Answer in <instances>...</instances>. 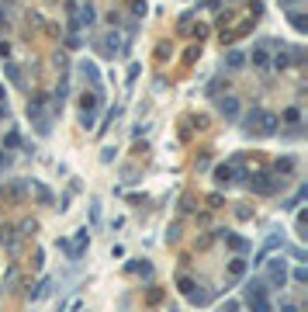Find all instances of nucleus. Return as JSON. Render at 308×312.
<instances>
[{
    "label": "nucleus",
    "instance_id": "obj_5",
    "mask_svg": "<svg viewBox=\"0 0 308 312\" xmlns=\"http://www.w3.org/2000/svg\"><path fill=\"white\" fill-rule=\"evenodd\" d=\"M256 194H274L277 187H281V177H274V174H256V180L249 184Z\"/></svg>",
    "mask_w": 308,
    "mask_h": 312
},
{
    "label": "nucleus",
    "instance_id": "obj_1",
    "mask_svg": "<svg viewBox=\"0 0 308 312\" xmlns=\"http://www.w3.org/2000/svg\"><path fill=\"white\" fill-rule=\"evenodd\" d=\"M270 288H267V281L263 278H249L246 285H243V302L253 309V312H274V302H270V295H267Z\"/></svg>",
    "mask_w": 308,
    "mask_h": 312
},
{
    "label": "nucleus",
    "instance_id": "obj_9",
    "mask_svg": "<svg viewBox=\"0 0 308 312\" xmlns=\"http://www.w3.org/2000/svg\"><path fill=\"white\" fill-rule=\"evenodd\" d=\"M249 59H253V66H256V69H270V52H267L263 45H256V49L249 52Z\"/></svg>",
    "mask_w": 308,
    "mask_h": 312
},
{
    "label": "nucleus",
    "instance_id": "obj_24",
    "mask_svg": "<svg viewBox=\"0 0 308 312\" xmlns=\"http://www.w3.org/2000/svg\"><path fill=\"white\" fill-rule=\"evenodd\" d=\"M76 309H80V298H69V302L59 305V312H76Z\"/></svg>",
    "mask_w": 308,
    "mask_h": 312
},
{
    "label": "nucleus",
    "instance_id": "obj_21",
    "mask_svg": "<svg viewBox=\"0 0 308 312\" xmlns=\"http://www.w3.org/2000/svg\"><path fill=\"white\" fill-rule=\"evenodd\" d=\"M80 45H83V38L76 35V31H69V35H66V49H80Z\"/></svg>",
    "mask_w": 308,
    "mask_h": 312
},
{
    "label": "nucleus",
    "instance_id": "obj_22",
    "mask_svg": "<svg viewBox=\"0 0 308 312\" xmlns=\"http://www.w3.org/2000/svg\"><path fill=\"white\" fill-rule=\"evenodd\" d=\"M80 125H83V129H94V111H83V108H80Z\"/></svg>",
    "mask_w": 308,
    "mask_h": 312
},
{
    "label": "nucleus",
    "instance_id": "obj_31",
    "mask_svg": "<svg viewBox=\"0 0 308 312\" xmlns=\"http://www.w3.org/2000/svg\"><path fill=\"white\" fill-rule=\"evenodd\" d=\"M4 94H7V90H4V87H0V101H4Z\"/></svg>",
    "mask_w": 308,
    "mask_h": 312
},
{
    "label": "nucleus",
    "instance_id": "obj_29",
    "mask_svg": "<svg viewBox=\"0 0 308 312\" xmlns=\"http://www.w3.org/2000/svg\"><path fill=\"white\" fill-rule=\"evenodd\" d=\"M287 253H291L294 260H305V250H301V246H287Z\"/></svg>",
    "mask_w": 308,
    "mask_h": 312
},
{
    "label": "nucleus",
    "instance_id": "obj_23",
    "mask_svg": "<svg viewBox=\"0 0 308 312\" xmlns=\"http://www.w3.org/2000/svg\"><path fill=\"white\" fill-rule=\"evenodd\" d=\"M291 278H294V285H308V270H305V267H294Z\"/></svg>",
    "mask_w": 308,
    "mask_h": 312
},
{
    "label": "nucleus",
    "instance_id": "obj_13",
    "mask_svg": "<svg viewBox=\"0 0 308 312\" xmlns=\"http://www.w3.org/2000/svg\"><path fill=\"white\" fill-rule=\"evenodd\" d=\"M284 125H291V129L301 125V111H298V108H287V111H284Z\"/></svg>",
    "mask_w": 308,
    "mask_h": 312
},
{
    "label": "nucleus",
    "instance_id": "obj_6",
    "mask_svg": "<svg viewBox=\"0 0 308 312\" xmlns=\"http://www.w3.org/2000/svg\"><path fill=\"white\" fill-rule=\"evenodd\" d=\"M80 76L90 84V90H101L104 87V80H101V69H97V63H90V59H83L80 63Z\"/></svg>",
    "mask_w": 308,
    "mask_h": 312
},
{
    "label": "nucleus",
    "instance_id": "obj_17",
    "mask_svg": "<svg viewBox=\"0 0 308 312\" xmlns=\"http://www.w3.org/2000/svg\"><path fill=\"white\" fill-rule=\"evenodd\" d=\"M187 298L194 302V305H208V298H211V295H208V291H194V288H190V291H187Z\"/></svg>",
    "mask_w": 308,
    "mask_h": 312
},
{
    "label": "nucleus",
    "instance_id": "obj_26",
    "mask_svg": "<svg viewBox=\"0 0 308 312\" xmlns=\"http://www.w3.org/2000/svg\"><path fill=\"white\" fill-rule=\"evenodd\" d=\"M281 312H301V305H298V302H287V298H284V302H281Z\"/></svg>",
    "mask_w": 308,
    "mask_h": 312
},
{
    "label": "nucleus",
    "instance_id": "obj_11",
    "mask_svg": "<svg viewBox=\"0 0 308 312\" xmlns=\"http://www.w3.org/2000/svg\"><path fill=\"white\" fill-rule=\"evenodd\" d=\"M246 270H249V260H243V257H236L232 264H228V274L232 278H246Z\"/></svg>",
    "mask_w": 308,
    "mask_h": 312
},
{
    "label": "nucleus",
    "instance_id": "obj_4",
    "mask_svg": "<svg viewBox=\"0 0 308 312\" xmlns=\"http://www.w3.org/2000/svg\"><path fill=\"white\" fill-rule=\"evenodd\" d=\"M267 288H284L287 285V260L284 257H274L270 264H267Z\"/></svg>",
    "mask_w": 308,
    "mask_h": 312
},
{
    "label": "nucleus",
    "instance_id": "obj_30",
    "mask_svg": "<svg viewBox=\"0 0 308 312\" xmlns=\"http://www.w3.org/2000/svg\"><path fill=\"white\" fill-rule=\"evenodd\" d=\"M7 76H11L14 84H21V73H18V66H7Z\"/></svg>",
    "mask_w": 308,
    "mask_h": 312
},
{
    "label": "nucleus",
    "instance_id": "obj_25",
    "mask_svg": "<svg viewBox=\"0 0 308 312\" xmlns=\"http://www.w3.org/2000/svg\"><path fill=\"white\" fill-rule=\"evenodd\" d=\"M35 229H38V222H31V219H28V222H21V236H31Z\"/></svg>",
    "mask_w": 308,
    "mask_h": 312
},
{
    "label": "nucleus",
    "instance_id": "obj_28",
    "mask_svg": "<svg viewBox=\"0 0 308 312\" xmlns=\"http://www.w3.org/2000/svg\"><path fill=\"white\" fill-rule=\"evenodd\" d=\"M90 219H94V222H101V201H94V205H90Z\"/></svg>",
    "mask_w": 308,
    "mask_h": 312
},
{
    "label": "nucleus",
    "instance_id": "obj_14",
    "mask_svg": "<svg viewBox=\"0 0 308 312\" xmlns=\"http://www.w3.org/2000/svg\"><path fill=\"white\" fill-rule=\"evenodd\" d=\"M76 21H80V24H94V21H97L94 7H90V4H87V7H80V14H76Z\"/></svg>",
    "mask_w": 308,
    "mask_h": 312
},
{
    "label": "nucleus",
    "instance_id": "obj_16",
    "mask_svg": "<svg viewBox=\"0 0 308 312\" xmlns=\"http://www.w3.org/2000/svg\"><path fill=\"white\" fill-rule=\"evenodd\" d=\"M287 18H291V24H294V31H305V28H308V21H305V14H301V11H291Z\"/></svg>",
    "mask_w": 308,
    "mask_h": 312
},
{
    "label": "nucleus",
    "instance_id": "obj_7",
    "mask_svg": "<svg viewBox=\"0 0 308 312\" xmlns=\"http://www.w3.org/2000/svg\"><path fill=\"white\" fill-rule=\"evenodd\" d=\"M218 111H222L225 122H236V118H239V97H232V94L222 97V101H218Z\"/></svg>",
    "mask_w": 308,
    "mask_h": 312
},
{
    "label": "nucleus",
    "instance_id": "obj_15",
    "mask_svg": "<svg viewBox=\"0 0 308 312\" xmlns=\"http://www.w3.org/2000/svg\"><path fill=\"white\" fill-rule=\"evenodd\" d=\"M0 243L7 250H18V240H14V229H0Z\"/></svg>",
    "mask_w": 308,
    "mask_h": 312
},
{
    "label": "nucleus",
    "instance_id": "obj_8",
    "mask_svg": "<svg viewBox=\"0 0 308 312\" xmlns=\"http://www.w3.org/2000/svg\"><path fill=\"white\" fill-rule=\"evenodd\" d=\"M94 49H97V52H104V56H118V52H122V42H118V31H111V35H104V42H94Z\"/></svg>",
    "mask_w": 308,
    "mask_h": 312
},
{
    "label": "nucleus",
    "instance_id": "obj_3",
    "mask_svg": "<svg viewBox=\"0 0 308 312\" xmlns=\"http://www.w3.org/2000/svg\"><path fill=\"white\" fill-rule=\"evenodd\" d=\"M56 246L76 264V260L87 253V246H90V229H87V225H83V229H76V240H56Z\"/></svg>",
    "mask_w": 308,
    "mask_h": 312
},
{
    "label": "nucleus",
    "instance_id": "obj_18",
    "mask_svg": "<svg viewBox=\"0 0 308 312\" xmlns=\"http://www.w3.org/2000/svg\"><path fill=\"white\" fill-rule=\"evenodd\" d=\"M35 194H38V201H42V205H52V191H49V187L35 184Z\"/></svg>",
    "mask_w": 308,
    "mask_h": 312
},
{
    "label": "nucleus",
    "instance_id": "obj_27",
    "mask_svg": "<svg viewBox=\"0 0 308 312\" xmlns=\"http://www.w3.org/2000/svg\"><path fill=\"white\" fill-rule=\"evenodd\" d=\"M132 274H149V264H128Z\"/></svg>",
    "mask_w": 308,
    "mask_h": 312
},
{
    "label": "nucleus",
    "instance_id": "obj_12",
    "mask_svg": "<svg viewBox=\"0 0 308 312\" xmlns=\"http://www.w3.org/2000/svg\"><path fill=\"white\" fill-rule=\"evenodd\" d=\"M243 63H246V52H239V49H232V52L225 56V66L228 69H243Z\"/></svg>",
    "mask_w": 308,
    "mask_h": 312
},
{
    "label": "nucleus",
    "instance_id": "obj_20",
    "mask_svg": "<svg viewBox=\"0 0 308 312\" xmlns=\"http://www.w3.org/2000/svg\"><path fill=\"white\" fill-rule=\"evenodd\" d=\"M215 180L218 184H228V180H232V167H218L215 170Z\"/></svg>",
    "mask_w": 308,
    "mask_h": 312
},
{
    "label": "nucleus",
    "instance_id": "obj_33",
    "mask_svg": "<svg viewBox=\"0 0 308 312\" xmlns=\"http://www.w3.org/2000/svg\"><path fill=\"white\" fill-rule=\"evenodd\" d=\"M170 312H177V309H170Z\"/></svg>",
    "mask_w": 308,
    "mask_h": 312
},
{
    "label": "nucleus",
    "instance_id": "obj_10",
    "mask_svg": "<svg viewBox=\"0 0 308 312\" xmlns=\"http://www.w3.org/2000/svg\"><path fill=\"white\" fill-rule=\"evenodd\" d=\"M222 240H225L228 246H232L236 253H246V250H249V240H243V236H236V232H222Z\"/></svg>",
    "mask_w": 308,
    "mask_h": 312
},
{
    "label": "nucleus",
    "instance_id": "obj_2",
    "mask_svg": "<svg viewBox=\"0 0 308 312\" xmlns=\"http://www.w3.org/2000/svg\"><path fill=\"white\" fill-rule=\"evenodd\" d=\"M243 129L249 135H274L277 132V118H274V114H267V111H249L246 122H243Z\"/></svg>",
    "mask_w": 308,
    "mask_h": 312
},
{
    "label": "nucleus",
    "instance_id": "obj_32",
    "mask_svg": "<svg viewBox=\"0 0 308 312\" xmlns=\"http://www.w3.org/2000/svg\"><path fill=\"white\" fill-rule=\"evenodd\" d=\"M0 114H7V108H0Z\"/></svg>",
    "mask_w": 308,
    "mask_h": 312
},
{
    "label": "nucleus",
    "instance_id": "obj_19",
    "mask_svg": "<svg viewBox=\"0 0 308 312\" xmlns=\"http://www.w3.org/2000/svg\"><path fill=\"white\" fill-rule=\"evenodd\" d=\"M287 66H291V56H287V52L281 49V52L274 56V69H287Z\"/></svg>",
    "mask_w": 308,
    "mask_h": 312
}]
</instances>
